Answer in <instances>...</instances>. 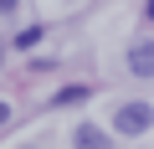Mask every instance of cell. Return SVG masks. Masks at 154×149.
<instances>
[{
  "instance_id": "obj_1",
  "label": "cell",
  "mask_w": 154,
  "mask_h": 149,
  "mask_svg": "<svg viewBox=\"0 0 154 149\" xmlns=\"http://www.w3.org/2000/svg\"><path fill=\"white\" fill-rule=\"evenodd\" d=\"M113 129H118L123 139H144V134L154 129V108H149L144 98H128V103L113 108Z\"/></svg>"
},
{
  "instance_id": "obj_2",
  "label": "cell",
  "mask_w": 154,
  "mask_h": 149,
  "mask_svg": "<svg viewBox=\"0 0 154 149\" xmlns=\"http://www.w3.org/2000/svg\"><path fill=\"white\" fill-rule=\"evenodd\" d=\"M128 72H134V77H154V41H134L128 46Z\"/></svg>"
},
{
  "instance_id": "obj_3",
  "label": "cell",
  "mask_w": 154,
  "mask_h": 149,
  "mask_svg": "<svg viewBox=\"0 0 154 149\" xmlns=\"http://www.w3.org/2000/svg\"><path fill=\"white\" fill-rule=\"evenodd\" d=\"M72 149H113V139H108L98 123H82V129L72 134Z\"/></svg>"
},
{
  "instance_id": "obj_4",
  "label": "cell",
  "mask_w": 154,
  "mask_h": 149,
  "mask_svg": "<svg viewBox=\"0 0 154 149\" xmlns=\"http://www.w3.org/2000/svg\"><path fill=\"white\" fill-rule=\"evenodd\" d=\"M57 103H88V88H62Z\"/></svg>"
},
{
  "instance_id": "obj_5",
  "label": "cell",
  "mask_w": 154,
  "mask_h": 149,
  "mask_svg": "<svg viewBox=\"0 0 154 149\" xmlns=\"http://www.w3.org/2000/svg\"><path fill=\"white\" fill-rule=\"evenodd\" d=\"M36 41H41V31H36V26H26V31L16 36V46H36Z\"/></svg>"
},
{
  "instance_id": "obj_6",
  "label": "cell",
  "mask_w": 154,
  "mask_h": 149,
  "mask_svg": "<svg viewBox=\"0 0 154 149\" xmlns=\"http://www.w3.org/2000/svg\"><path fill=\"white\" fill-rule=\"evenodd\" d=\"M16 5H21V0H0V16H16Z\"/></svg>"
},
{
  "instance_id": "obj_7",
  "label": "cell",
  "mask_w": 154,
  "mask_h": 149,
  "mask_svg": "<svg viewBox=\"0 0 154 149\" xmlns=\"http://www.w3.org/2000/svg\"><path fill=\"white\" fill-rule=\"evenodd\" d=\"M5 123H11V103L0 98V129H5Z\"/></svg>"
},
{
  "instance_id": "obj_8",
  "label": "cell",
  "mask_w": 154,
  "mask_h": 149,
  "mask_svg": "<svg viewBox=\"0 0 154 149\" xmlns=\"http://www.w3.org/2000/svg\"><path fill=\"white\" fill-rule=\"evenodd\" d=\"M144 16H149V21H154V0H149V11H144Z\"/></svg>"
},
{
  "instance_id": "obj_9",
  "label": "cell",
  "mask_w": 154,
  "mask_h": 149,
  "mask_svg": "<svg viewBox=\"0 0 154 149\" xmlns=\"http://www.w3.org/2000/svg\"><path fill=\"white\" fill-rule=\"evenodd\" d=\"M21 149H41V144H21Z\"/></svg>"
},
{
  "instance_id": "obj_10",
  "label": "cell",
  "mask_w": 154,
  "mask_h": 149,
  "mask_svg": "<svg viewBox=\"0 0 154 149\" xmlns=\"http://www.w3.org/2000/svg\"><path fill=\"white\" fill-rule=\"evenodd\" d=\"M0 62H5V51H0Z\"/></svg>"
}]
</instances>
